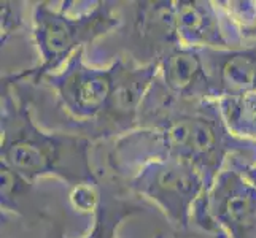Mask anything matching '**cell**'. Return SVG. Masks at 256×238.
<instances>
[{
	"label": "cell",
	"mask_w": 256,
	"mask_h": 238,
	"mask_svg": "<svg viewBox=\"0 0 256 238\" xmlns=\"http://www.w3.org/2000/svg\"><path fill=\"white\" fill-rule=\"evenodd\" d=\"M224 27L232 33L237 46L256 43V0H220L215 2ZM231 38V37H229ZM232 41V40H231Z\"/></svg>",
	"instance_id": "cell-14"
},
{
	"label": "cell",
	"mask_w": 256,
	"mask_h": 238,
	"mask_svg": "<svg viewBox=\"0 0 256 238\" xmlns=\"http://www.w3.org/2000/svg\"><path fill=\"white\" fill-rule=\"evenodd\" d=\"M137 32L150 46L156 48L154 59L172 46H178L174 24V2H138Z\"/></svg>",
	"instance_id": "cell-12"
},
{
	"label": "cell",
	"mask_w": 256,
	"mask_h": 238,
	"mask_svg": "<svg viewBox=\"0 0 256 238\" xmlns=\"http://www.w3.org/2000/svg\"><path fill=\"white\" fill-rule=\"evenodd\" d=\"M70 205L82 215H94L100 202L99 184H78L70 189Z\"/></svg>",
	"instance_id": "cell-17"
},
{
	"label": "cell",
	"mask_w": 256,
	"mask_h": 238,
	"mask_svg": "<svg viewBox=\"0 0 256 238\" xmlns=\"http://www.w3.org/2000/svg\"><path fill=\"white\" fill-rule=\"evenodd\" d=\"M116 67H92L84 60V49L70 57L68 62L56 73L42 78L40 84L54 92L58 105L68 118L78 122V130L97 122L108 107L114 86Z\"/></svg>",
	"instance_id": "cell-6"
},
{
	"label": "cell",
	"mask_w": 256,
	"mask_h": 238,
	"mask_svg": "<svg viewBox=\"0 0 256 238\" xmlns=\"http://www.w3.org/2000/svg\"><path fill=\"white\" fill-rule=\"evenodd\" d=\"M30 79V68L16 70L10 73H0V100L10 94L18 84L28 83Z\"/></svg>",
	"instance_id": "cell-18"
},
{
	"label": "cell",
	"mask_w": 256,
	"mask_h": 238,
	"mask_svg": "<svg viewBox=\"0 0 256 238\" xmlns=\"http://www.w3.org/2000/svg\"><path fill=\"white\" fill-rule=\"evenodd\" d=\"M8 221H10V213H6L5 210L0 208V229H4L8 224Z\"/></svg>",
	"instance_id": "cell-20"
},
{
	"label": "cell",
	"mask_w": 256,
	"mask_h": 238,
	"mask_svg": "<svg viewBox=\"0 0 256 238\" xmlns=\"http://www.w3.org/2000/svg\"><path fill=\"white\" fill-rule=\"evenodd\" d=\"M67 3L56 8L51 2H37L32 8V38L42 60L30 67V84L56 73L78 51L120 29L122 17L113 2H97L80 14H68Z\"/></svg>",
	"instance_id": "cell-3"
},
{
	"label": "cell",
	"mask_w": 256,
	"mask_h": 238,
	"mask_svg": "<svg viewBox=\"0 0 256 238\" xmlns=\"http://www.w3.org/2000/svg\"><path fill=\"white\" fill-rule=\"evenodd\" d=\"M212 97L256 91V43L229 49H200Z\"/></svg>",
	"instance_id": "cell-10"
},
{
	"label": "cell",
	"mask_w": 256,
	"mask_h": 238,
	"mask_svg": "<svg viewBox=\"0 0 256 238\" xmlns=\"http://www.w3.org/2000/svg\"><path fill=\"white\" fill-rule=\"evenodd\" d=\"M174 24L178 46L192 49H229L236 46L229 38L215 2L176 0L174 2Z\"/></svg>",
	"instance_id": "cell-8"
},
{
	"label": "cell",
	"mask_w": 256,
	"mask_h": 238,
	"mask_svg": "<svg viewBox=\"0 0 256 238\" xmlns=\"http://www.w3.org/2000/svg\"><path fill=\"white\" fill-rule=\"evenodd\" d=\"M121 183L136 197L154 204L178 229L190 227L194 207L207 194L200 172L176 159L148 162Z\"/></svg>",
	"instance_id": "cell-4"
},
{
	"label": "cell",
	"mask_w": 256,
	"mask_h": 238,
	"mask_svg": "<svg viewBox=\"0 0 256 238\" xmlns=\"http://www.w3.org/2000/svg\"><path fill=\"white\" fill-rule=\"evenodd\" d=\"M191 224L216 238H256V186L229 161L194 207Z\"/></svg>",
	"instance_id": "cell-5"
},
{
	"label": "cell",
	"mask_w": 256,
	"mask_h": 238,
	"mask_svg": "<svg viewBox=\"0 0 256 238\" xmlns=\"http://www.w3.org/2000/svg\"><path fill=\"white\" fill-rule=\"evenodd\" d=\"M231 162H232V164L237 167V169H239V170L246 176V178H248V180L254 184V186H256V162H253V164H245V162L239 164V162L236 161V159H232Z\"/></svg>",
	"instance_id": "cell-19"
},
{
	"label": "cell",
	"mask_w": 256,
	"mask_h": 238,
	"mask_svg": "<svg viewBox=\"0 0 256 238\" xmlns=\"http://www.w3.org/2000/svg\"><path fill=\"white\" fill-rule=\"evenodd\" d=\"M160 159L194 165L208 192L231 159L256 162V145L229 134L215 99L178 100L156 76L144 100L138 127L113 140L107 167L113 178L124 181L142 165Z\"/></svg>",
	"instance_id": "cell-1"
},
{
	"label": "cell",
	"mask_w": 256,
	"mask_h": 238,
	"mask_svg": "<svg viewBox=\"0 0 256 238\" xmlns=\"http://www.w3.org/2000/svg\"><path fill=\"white\" fill-rule=\"evenodd\" d=\"M18 86L0 100V162L30 184L42 178H56L70 188L99 184L91 164L94 143L78 132L38 126L30 99Z\"/></svg>",
	"instance_id": "cell-2"
},
{
	"label": "cell",
	"mask_w": 256,
	"mask_h": 238,
	"mask_svg": "<svg viewBox=\"0 0 256 238\" xmlns=\"http://www.w3.org/2000/svg\"><path fill=\"white\" fill-rule=\"evenodd\" d=\"M216 103L229 134L256 145V91L220 97Z\"/></svg>",
	"instance_id": "cell-13"
},
{
	"label": "cell",
	"mask_w": 256,
	"mask_h": 238,
	"mask_svg": "<svg viewBox=\"0 0 256 238\" xmlns=\"http://www.w3.org/2000/svg\"><path fill=\"white\" fill-rule=\"evenodd\" d=\"M26 2L0 0V48L13 35L26 29Z\"/></svg>",
	"instance_id": "cell-16"
},
{
	"label": "cell",
	"mask_w": 256,
	"mask_h": 238,
	"mask_svg": "<svg viewBox=\"0 0 256 238\" xmlns=\"http://www.w3.org/2000/svg\"><path fill=\"white\" fill-rule=\"evenodd\" d=\"M99 191L100 202L92 215V229L84 238H116L122 223L140 211H145V205L112 175L104 181L99 178ZM59 238H62V235H59Z\"/></svg>",
	"instance_id": "cell-11"
},
{
	"label": "cell",
	"mask_w": 256,
	"mask_h": 238,
	"mask_svg": "<svg viewBox=\"0 0 256 238\" xmlns=\"http://www.w3.org/2000/svg\"><path fill=\"white\" fill-rule=\"evenodd\" d=\"M34 184L21 178L10 167L0 162V208L10 215H24V200L30 194Z\"/></svg>",
	"instance_id": "cell-15"
},
{
	"label": "cell",
	"mask_w": 256,
	"mask_h": 238,
	"mask_svg": "<svg viewBox=\"0 0 256 238\" xmlns=\"http://www.w3.org/2000/svg\"><path fill=\"white\" fill-rule=\"evenodd\" d=\"M158 79L178 100L214 99L200 49L172 46L156 57Z\"/></svg>",
	"instance_id": "cell-9"
},
{
	"label": "cell",
	"mask_w": 256,
	"mask_h": 238,
	"mask_svg": "<svg viewBox=\"0 0 256 238\" xmlns=\"http://www.w3.org/2000/svg\"><path fill=\"white\" fill-rule=\"evenodd\" d=\"M113 62L116 73L107 110L92 126L78 132L92 143L114 140L138 127L144 100L158 76L156 59L138 64L132 57L118 56Z\"/></svg>",
	"instance_id": "cell-7"
}]
</instances>
